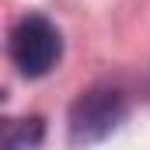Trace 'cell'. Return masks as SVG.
<instances>
[{"mask_svg": "<svg viewBox=\"0 0 150 150\" xmlns=\"http://www.w3.org/2000/svg\"><path fill=\"white\" fill-rule=\"evenodd\" d=\"M63 52V38L56 32L52 21L38 18V14H28L14 25L11 32V56L18 63V70L25 77H45L56 59Z\"/></svg>", "mask_w": 150, "mask_h": 150, "instance_id": "obj_1", "label": "cell"}, {"mask_svg": "<svg viewBox=\"0 0 150 150\" xmlns=\"http://www.w3.org/2000/svg\"><path fill=\"white\" fill-rule=\"evenodd\" d=\"M126 119V98L115 87H91L84 91L70 108V140L74 143H94L108 136Z\"/></svg>", "mask_w": 150, "mask_h": 150, "instance_id": "obj_2", "label": "cell"}, {"mask_svg": "<svg viewBox=\"0 0 150 150\" xmlns=\"http://www.w3.org/2000/svg\"><path fill=\"white\" fill-rule=\"evenodd\" d=\"M38 140H42V119H25V122H18V133L4 136L7 147H25V143H38Z\"/></svg>", "mask_w": 150, "mask_h": 150, "instance_id": "obj_3", "label": "cell"}]
</instances>
